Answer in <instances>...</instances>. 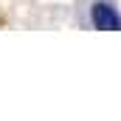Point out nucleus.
<instances>
[{
  "label": "nucleus",
  "mask_w": 121,
  "mask_h": 121,
  "mask_svg": "<svg viewBox=\"0 0 121 121\" xmlns=\"http://www.w3.org/2000/svg\"><path fill=\"white\" fill-rule=\"evenodd\" d=\"M90 17H93V26L101 31H121V14L107 3H93Z\"/></svg>",
  "instance_id": "nucleus-1"
}]
</instances>
